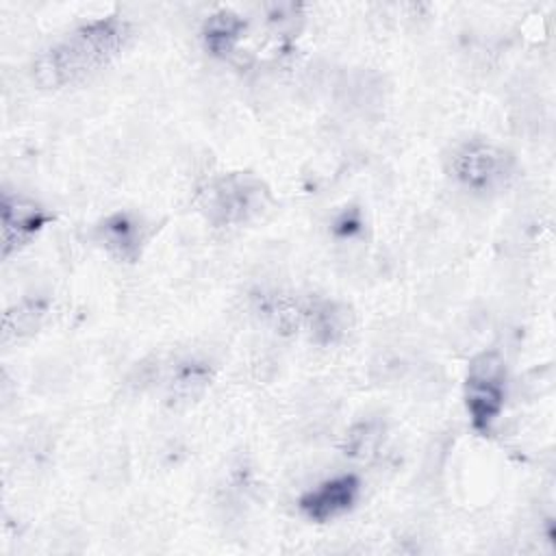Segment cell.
Segmentation results:
<instances>
[{"label": "cell", "instance_id": "6da1fadb", "mask_svg": "<svg viewBox=\"0 0 556 556\" xmlns=\"http://www.w3.org/2000/svg\"><path fill=\"white\" fill-rule=\"evenodd\" d=\"M128 39L130 24L117 15L80 24L35 56L33 78L41 89L72 87L109 65Z\"/></svg>", "mask_w": 556, "mask_h": 556}, {"label": "cell", "instance_id": "8fae6325", "mask_svg": "<svg viewBox=\"0 0 556 556\" xmlns=\"http://www.w3.org/2000/svg\"><path fill=\"white\" fill-rule=\"evenodd\" d=\"M41 315H43V304L35 302V300H26L22 304H15V306L7 308L4 319H2L4 341L17 339V337L35 330Z\"/></svg>", "mask_w": 556, "mask_h": 556}, {"label": "cell", "instance_id": "ba28073f", "mask_svg": "<svg viewBox=\"0 0 556 556\" xmlns=\"http://www.w3.org/2000/svg\"><path fill=\"white\" fill-rule=\"evenodd\" d=\"M96 239L113 258L135 263L141 254L146 232L132 213L115 211L96 226Z\"/></svg>", "mask_w": 556, "mask_h": 556}, {"label": "cell", "instance_id": "3957f363", "mask_svg": "<svg viewBox=\"0 0 556 556\" xmlns=\"http://www.w3.org/2000/svg\"><path fill=\"white\" fill-rule=\"evenodd\" d=\"M506 363L495 350L476 354L465 374L463 402L471 428L486 437L493 432L506 404Z\"/></svg>", "mask_w": 556, "mask_h": 556}, {"label": "cell", "instance_id": "30bf717a", "mask_svg": "<svg viewBox=\"0 0 556 556\" xmlns=\"http://www.w3.org/2000/svg\"><path fill=\"white\" fill-rule=\"evenodd\" d=\"M243 35H245V20L230 9H219L211 13L202 24L204 48L219 59L230 56L239 48Z\"/></svg>", "mask_w": 556, "mask_h": 556}, {"label": "cell", "instance_id": "277c9868", "mask_svg": "<svg viewBox=\"0 0 556 556\" xmlns=\"http://www.w3.org/2000/svg\"><path fill=\"white\" fill-rule=\"evenodd\" d=\"M450 176L471 193H497L515 176L513 154L489 139H467L447 159Z\"/></svg>", "mask_w": 556, "mask_h": 556}, {"label": "cell", "instance_id": "9c48e42d", "mask_svg": "<svg viewBox=\"0 0 556 556\" xmlns=\"http://www.w3.org/2000/svg\"><path fill=\"white\" fill-rule=\"evenodd\" d=\"M300 321L319 345L339 343L352 328V313L334 300H311L300 308Z\"/></svg>", "mask_w": 556, "mask_h": 556}, {"label": "cell", "instance_id": "52a82bcc", "mask_svg": "<svg viewBox=\"0 0 556 556\" xmlns=\"http://www.w3.org/2000/svg\"><path fill=\"white\" fill-rule=\"evenodd\" d=\"M211 378H213V367L206 358L195 354L174 358L163 374L165 397L172 406L189 404L208 389Z\"/></svg>", "mask_w": 556, "mask_h": 556}, {"label": "cell", "instance_id": "7c38bea8", "mask_svg": "<svg viewBox=\"0 0 556 556\" xmlns=\"http://www.w3.org/2000/svg\"><path fill=\"white\" fill-rule=\"evenodd\" d=\"M378 439H380V426L378 424H374V421L358 424L348 434V450H350V454H367Z\"/></svg>", "mask_w": 556, "mask_h": 556}, {"label": "cell", "instance_id": "8992f818", "mask_svg": "<svg viewBox=\"0 0 556 556\" xmlns=\"http://www.w3.org/2000/svg\"><path fill=\"white\" fill-rule=\"evenodd\" d=\"M358 493H361L358 478L352 473H343V476L328 478L317 486L308 489L300 497L298 506L306 519L326 523L352 510L358 500Z\"/></svg>", "mask_w": 556, "mask_h": 556}, {"label": "cell", "instance_id": "7a4b0ae2", "mask_svg": "<svg viewBox=\"0 0 556 556\" xmlns=\"http://www.w3.org/2000/svg\"><path fill=\"white\" fill-rule=\"evenodd\" d=\"M271 202L267 185L250 172H228L211 178L198 193V208L213 226H243Z\"/></svg>", "mask_w": 556, "mask_h": 556}, {"label": "cell", "instance_id": "5b68a950", "mask_svg": "<svg viewBox=\"0 0 556 556\" xmlns=\"http://www.w3.org/2000/svg\"><path fill=\"white\" fill-rule=\"evenodd\" d=\"M0 219H2V256L9 258L11 254L26 248L52 222V213H48L41 204H37L26 195L2 191Z\"/></svg>", "mask_w": 556, "mask_h": 556}]
</instances>
